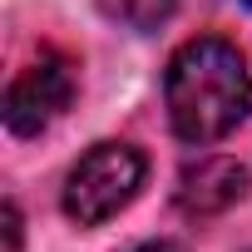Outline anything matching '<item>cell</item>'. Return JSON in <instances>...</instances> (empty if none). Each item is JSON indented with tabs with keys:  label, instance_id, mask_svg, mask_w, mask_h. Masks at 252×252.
Instances as JSON below:
<instances>
[{
	"label": "cell",
	"instance_id": "obj_1",
	"mask_svg": "<svg viewBox=\"0 0 252 252\" xmlns=\"http://www.w3.org/2000/svg\"><path fill=\"white\" fill-rule=\"evenodd\" d=\"M168 124L183 144H218L252 114V74L237 45L218 35H198L173 50L163 74Z\"/></svg>",
	"mask_w": 252,
	"mask_h": 252
},
{
	"label": "cell",
	"instance_id": "obj_2",
	"mask_svg": "<svg viewBox=\"0 0 252 252\" xmlns=\"http://www.w3.org/2000/svg\"><path fill=\"white\" fill-rule=\"evenodd\" d=\"M144 183V154L129 144H94L64 178V213L79 227H94L129 208V198Z\"/></svg>",
	"mask_w": 252,
	"mask_h": 252
},
{
	"label": "cell",
	"instance_id": "obj_3",
	"mask_svg": "<svg viewBox=\"0 0 252 252\" xmlns=\"http://www.w3.org/2000/svg\"><path fill=\"white\" fill-rule=\"evenodd\" d=\"M69 99H74V64L64 55L45 50L30 69H20V79L5 94V124H10V134L30 139V134L50 129V124L69 109Z\"/></svg>",
	"mask_w": 252,
	"mask_h": 252
},
{
	"label": "cell",
	"instance_id": "obj_4",
	"mask_svg": "<svg viewBox=\"0 0 252 252\" xmlns=\"http://www.w3.org/2000/svg\"><path fill=\"white\" fill-rule=\"evenodd\" d=\"M247 183H252L247 163H237L227 154H213V158H198V163L183 168L173 198H178V208L188 218H213V213H227L247 193Z\"/></svg>",
	"mask_w": 252,
	"mask_h": 252
},
{
	"label": "cell",
	"instance_id": "obj_5",
	"mask_svg": "<svg viewBox=\"0 0 252 252\" xmlns=\"http://www.w3.org/2000/svg\"><path fill=\"white\" fill-rule=\"evenodd\" d=\"M99 5H104V15H109V20H119L124 30L149 35V30H158V25H168V20H173L178 0H99Z\"/></svg>",
	"mask_w": 252,
	"mask_h": 252
},
{
	"label": "cell",
	"instance_id": "obj_6",
	"mask_svg": "<svg viewBox=\"0 0 252 252\" xmlns=\"http://www.w3.org/2000/svg\"><path fill=\"white\" fill-rule=\"evenodd\" d=\"M5 252H20V208L5 203Z\"/></svg>",
	"mask_w": 252,
	"mask_h": 252
},
{
	"label": "cell",
	"instance_id": "obj_7",
	"mask_svg": "<svg viewBox=\"0 0 252 252\" xmlns=\"http://www.w3.org/2000/svg\"><path fill=\"white\" fill-rule=\"evenodd\" d=\"M139 252H183V247H178V242H144Z\"/></svg>",
	"mask_w": 252,
	"mask_h": 252
},
{
	"label": "cell",
	"instance_id": "obj_8",
	"mask_svg": "<svg viewBox=\"0 0 252 252\" xmlns=\"http://www.w3.org/2000/svg\"><path fill=\"white\" fill-rule=\"evenodd\" d=\"M247 5H252V0H247Z\"/></svg>",
	"mask_w": 252,
	"mask_h": 252
}]
</instances>
